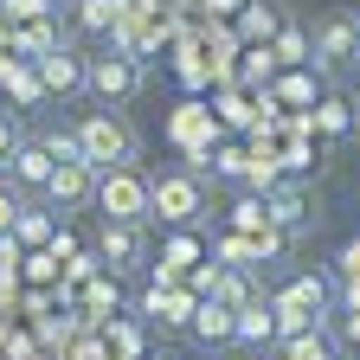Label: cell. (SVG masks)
Instances as JSON below:
<instances>
[{"label":"cell","instance_id":"7a4b0ae2","mask_svg":"<svg viewBox=\"0 0 360 360\" xmlns=\"http://www.w3.org/2000/svg\"><path fill=\"white\" fill-rule=\"evenodd\" d=\"M97 206L110 225H148L155 219V180L142 167H110L97 180Z\"/></svg>","mask_w":360,"mask_h":360},{"label":"cell","instance_id":"83f0119b","mask_svg":"<svg viewBox=\"0 0 360 360\" xmlns=\"http://www.w3.org/2000/svg\"><path fill=\"white\" fill-rule=\"evenodd\" d=\"M26 277H32V283H65V277H58V257H52V251H26Z\"/></svg>","mask_w":360,"mask_h":360},{"label":"cell","instance_id":"2e32d148","mask_svg":"<svg viewBox=\"0 0 360 360\" xmlns=\"http://www.w3.org/2000/svg\"><path fill=\"white\" fill-rule=\"evenodd\" d=\"M77 32H103V39H116V26H122V0H77Z\"/></svg>","mask_w":360,"mask_h":360},{"label":"cell","instance_id":"603a6c76","mask_svg":"<svg viewBox=\"0 0 360 360\" xmlns=\"http://www.w3.org/2000/svg\"><path fill=\"white\" fill-rule=\"evenodd\" d=\"M52 13H58V0H7V26H39Z\"/></svg>","mask_w":360,"mask_h":360},{"label":"cell","instance_id":"8fae6325","mask_svg":"<svg viewBox=\"0 0 360 360\" xmlns=\"http://www.w3.org/2000/svg\"><path fill=\"white\" fill-rule=\"evenodd\" d=\"M142 309H148V322H161V328H193L200 296H193V290H148Z\"/></svg>","mask_w":360,"mask_h":360},{"label":"cell","instance_id":"836d02e7","mask_svg":"<svg viewBox=\"0 0 360 360\" xmlns=\"http://www.w3.org/2000/svg\"><path fill=\"white\" fill-rule=\"evenodd\" d=\"M206 7H212V13H238V0H206Z\"/></svg>","mask_w":360,"mask_h":360},{"label":"cell","instance_id":"f1b7e54d","mask_svg":"<svg viewBox=\"0 0 360 360\" xmlns=\"http://www.w3.org/2000/svg\"><path fill=\"white\" fill-rule=\"evenodd\" d=\"M174 135H180V142H193V135H212V129H206V116H200V103H187V110L174 116Z\"/></svg>","mask_w":360,"mask_h":360},{"label":"cell","instance_id":"4316f807","mask_svg":"<svg viewBox=\"0 0 360 360\" xmlns=\"http://www.w3.org/2000/svg\"><path fill=\"white\" fill-rule=\"evenodd\" d=\"M20 212H26V200L7 187V174H0V238H13V219H20Z\"/></svg>","mask_w":360,"mask_h":360},{"label":"cell","instance_id":"52a82bcc","mask_svg":"<svg viewBox=\"0 0 360 360\" xmlns=\"http://www.w3.org/2000/svg\"><path fill=\"white\" fill-rule=\"evenodd\" d=\"M32 71H39V84H45V97H84V84H90V58L71 52V45H58V52L39 58Z\"/></svg>","mask_w":360,"mask_h":360},{"label":"cell","instance_id":"4dcf8cb0","mask_svg":"<svg viewBox=\"0 0 360 360\" xmlns=\"http://www.w3.org/2000/svg\"><path fill=\"white\" fill-rule=\"evenodd\" d=\"M26 142V135L13 129V116H0V174H7V161H13V148Z\"/></svg>","mask_w":360,"mask_h":360},{"label":"cell","instance_id":"7402d4cb","mask_svg":"<svg viewBox=\"0 0 360 360\" xmlns=\"http://www.w3.org/2000/svg\"><path fill=\"white\" fill-rule=\"evenodd\" d=\"M315 129H322V135H347V129H354L347 103H341V97H322V103H315Z\"/></svg>","mask_w":360,"mask_h":360},{"label":"cell","instance_id":"8992f818","mask_svg":"<svg viewBox=\"0 0 360 360\" xmlns=\"http://www.w3.org/2000/svg\"><path fill=\"white\" fill-rule=\"evenodd\" d=\"M347 58H360V13H335L315 26V65L309 71H341Z\"/></svg>","mask_w":360,"mask_h":360},{"label":"cell","instance_id":"d6a6232c","mask_svg":"<svg viewBox=\"0 0 360 360\" xmlns=\"http://www.w3.org/2000/svg\"><path fill=\"white\" fill-rule=\"evenodd\" d=\"M13 71H20V58H13V52H0V90H7V77H13Z\"/></svg>","mask_w":360,"mask_h":360},{"label":"cell","instance_id":"9c48e42d","mask_svg":"<svg viewBox=\"0 0 360 360\" xmlns=\"http://www.w3.org/2000/svg\"><path fill=\"white\" fill-rule=\"evenodd\" d=\"M97 167L90 161H58V174H52V187H45V200H52L58 212H71V206H90L97 200Z\"/></svg>","mask_w":360,"mask_h":360},{"label":"cell","instance_id":"9a60e30c","mask_svg":"<svg viewBox=\"0 0 360 360\" xmlns=\"http://www.w3.org/2000/svg\"><path fill=\"white\" fill-rule=\"evenodd\" d=\"M270 52H277L283 71H309V65H315V32H302L296 20H283V32H277V45H270Z\"/></svg>","mask_w":360,"mask_h":360},{"label":"cell","instance_id":"7c38bea8","mask_svg":"<svg viewBox=\"0 0 360 360\" xmlns=\"http://www.w3.org/2000/svg\"><path fill=\"white\" fill-rule=\"evenodd\" d=\"M193 335H200L206 347H225V341L238 335V309H225L219 296H206V302H200V315H193Z\"/></svg>","mask_w":360,"mask_h":360},{"label":"cell","instance_id":"d6986e66","mask_svg":"<svg viewBox=\"0 0 360 360\" xmlns=\"http://www.w3.org/2000/svg\"><path fill=\"white\" fill-rule=\"evenodd\" d=\"M7 103H13V110H45V103H52V97H45V84H39V71H32V65H20V71L7 77Z\"/></svg>","mask_w":360,"mask_h":360},{"label":"cell","instance_id":"44dd1931","mask_svg":"<svg viewBox=\"0 0 360 360\" xmlns=\"http://www.w3.org/2000/svg\"><path fill=\"white\" fill-rule=\"evenodd\" d=\"M39 142H45V155L52 161H84V142H77V129H39Z\"/></svg>","mask_w":360,"mask_h":360},{"label":"cell","instance_id":"ffe728a7","mask_svg":"<svg viewBox=\"0 0 360 360\" xmlns=\"http://www.w3.org/2000/svg\"><path fill=\"white\" fill-rule=\"evenodd\" d=\"M270 97L277 103H315V71H283L270 84Z\"/></svg>","mask_w":360,"mask_h":360},{"label":"cell","instance_id":"277c9868","mask_svg":"<svg viewBox=\"0 0 360 360\" xmlns=\"http://www.w3.org/2000/svg\"><path fill=\"white\" fill-rule=\"evenodd\" d=\"M206 212V187H200V167H174L155 180V219L167 225H193Z\"/></svg>","mask_w":360,"mask_h":360},{"label":"cell","instance_id":"e0dca14e","mask_svg":"<svg viewBox=\"0 0 360 360\" xmlns=\"http://www.w3.org/2000/svg\"><path fill=\"white\" fill-rule=\"evenodd\" d=\"M13 238H20L26 251H52V238H58V225H52V212H39V206H26V212L13 219Z\"/></svg>","mask_w":360,"mask_h":360},{"label":"cell","instance_id":"f546056e","mask_svg":"<svg viewBox=\"0 0 360 360\" xmlns=\"http://www.w3.org/2000/svg\"><path fill=\"white\" fill-rule=\"evenodd\" d=\"M335 335H341L347 347H360V302H354V309H335Z\"/></svg>","mask_w":360,"mask_h":360},{"label":"cell","instance_id":"6da1fadb","mask_svg":"<svg viewBox=\"0 0 360 360\" xmlns=\"http://www.w3.org/2000/svg\"><path fill=\"white\" fill-rule=\"evenodd\" d=\"M71 129H77L84 161L97 167V174H110V167H135V155H142V135L129 129L122 110H84Z\"/></svg>","mask_w":360,"mask_h":360},{"label":"cell","instance_id":"4fadbf2b","mask_svg":"<svg viewBox=\"0 0 360 360\" xmlns=\"http://www.w3.org/2000/svg\"><path fill=\"white\" fill-rule=\"evenodd\" d=\"M232 347H277V309L257 302V309H238V335Z\"/></svg>","mask_w":360,"mask_h":360},{"label":"cell","instance_id":"30bf717a","mask_svg":"<svg viewBox=\"0 0 360 360\" xmlns=\"http://www.w3.org/2000/svg\"><path fill=\"white\" fill-rule=\"evenodd\" d=\"M264 212H270V225H277V232H302V225H309V187H302V180H283V187L277 193H264Z\"/></svg>","mask_w":360,"mask_h":360},{"label":"cell","instance_id":"1f68e13d","mask_svg":"<svg viewBox=\"0 0 360 360\" xmlns=\"http://www.w3.org/2000/svg\"><path fill=\"white\" fill-rule=\"evenodd\" d=\"M193 257H200L193 238H174V245H167V270H174V277H180V264H193Z\"/></svg>","mask_w":360,"mask_h":360},{"label":"cell","instance_id":"3957f363","mask_svg":"<svg viewBox=\"0 0 360 360\" xmlns=\"http://www.w3.org/2000/svg\"><path fill=\"white\" fill-rule=\"evenodd\" d=\"M142 65L135 58H122V52H97L90 58V84H84V97H97V110H116V103H129L135 90H142Z\"/></svg>","mask_w":360,"mask_h":360},{"label":"cell","instance_id":"ba28073f","mask_svg":"<svg viewBox=\"0 0 360 360\" xmlns=\"http://www.w3.org/2000/svg\"><path fill=\"white\" fill-rule=\"evenodd\" d=\"M52 174H58V161L45 155L39 135H26V142L13 148V161H7V187L13 193H45V187H52Z\"/></svg>","mask_w":360,"mask_h":360},{"label":"cell","instance_id":"e575fe53","mask_svg":"<svg viewBox=\"0 0 360 360\" xmlns=\"http://www.w3.org/2000/svg\"><path fill=\"white\" fill-rule=\"evenodd\" d=\"M71 7H77V0H71Z\"/></svg>","mask_w":360,"mask_h":360},{"label":"cell","instance_id":"484cf974","mask_svg":"<svg viewBox=\"0 0 360 360\" xmlns=\"http://www.w3.org/2000/svg\"><path fill=\"white\" fill-rule=\"evenodd\" d=\"M103 335H110V341L122 347V360H135V354H142V328H135V322H122V315H116V322H110Z\"/></svg>","mask_w":360,"mask_h":360},{"label":"cell","instance_id":"d4e9b609","mask_svg":"<svg viewBox=\"0 0 360 360\" xmlns=\"http://www.w3.org/2000/svg\"><path fill=\"white\" fill-rule=\"evenodd\" d=\"M277 360H335V347H328L322 335H302V341H283Z\"/></svg>","mask_w":360,"mask_h":360},{"label":"cell","instance_id":"ac0fdd59","mask_svg":"<svg viewBox=\"0 0 360 360\" xmlns=\"http://www.w3.org/2000/svg\"><path fill=\"white\" fill-rule=\"evenodd\" d=\"M219 302H225V309H257V302H270V296L257 290L251 270H225V277H219Z\"/></svg>","mask_w":360,"mask_h":360},{"label":"cell","instance_id":"5b68a950","mask_svg":"<svg viewBox=\"0 0 360 360\" xmlns=\"http://www.w3.org/2000/svg\"><path fill=\"white\" fill-rule=\"evenodd\" d=\"M97 257H103L110 277L142 270V264H148V225H110V219H103V232H97Z\"/></svg>","mask_w":360,"mask_h":360},{"label":"cell","instance_id":"5bb4252c","mask_svg":"<svg viewBox=\"0 0 360 360\" xmlns=\"http://www.w3.org/2000/svg\"><path fill=\"white\" fill-rule=\"evenodd\" d=\"M238 32H245V45H277L283 13L270 7V0H251V7H238Z\"/></svg>","mask_w":360,"mask_h":360},{"label":"cell","instance_id":"cb8c5ba5","mask_svg":"<svg viewBox=\"0 0 360 360\" xmlns=\"http://www.w3.org/2000/svg\"><path fill=\"white\" fill-rule=\"evenodd\" d=\"M65 360H110V335H103V328H84V335L65 347Z\"/></svg>","mask_w":360,"mask_h":360}]
</instances>
